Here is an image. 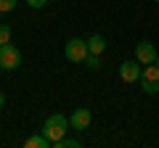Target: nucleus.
<instances>
[{
  "instance_id": "1",
  "label": "nucleus",
  "mask_w": 159,
  "mask_h": 148,
  "mask_svg": "<svg viewBox=\"0 0 159 148\" xmlns=\"http://www.w3.org/2000/svg\"><path fill=\"white\" fill-rule=\"evenodd\" d=\"M66 130H72V127H69V119L64 114H51L45 119V124H43V135H45L51 143L61 140V137L66 135Z\"/></svg>"
},
{
  "instance_id": "2",
  "label": "nucleus",
  "mask_w": 159,
  "mask_h": 148,
  "mask_svg": "<svg viewBox=\"0 0 159 148\" xmlns=\"http://www.w3.org/2000/svg\"><path fill=\"white\" fill-rule=\"evenodd\" d=\"M141 87L146 95H157L159 93V66L157 63H146V66L141 69Z\"/></svg>"
},
{
  "instance_id": "3",
  "label": "nucleus",
  "mask_w": 159,
  "mask_h": 148,
  "mask_svg": "<svg viewBox=\"0 0 159 148\" xmlns=\"http://www.w3.org/2000/svg\"><path fill=\"white\" fill-rule=\"evenodd\" d=\"M21 66V53H19L16 45L6 42V45H0V69L3 72H16Z\"/></svg>"
},
{
  "instance_id": "4",
  "label": "nucleus",
  "mask_w": 159,
  "mask_h": 148,
  "mask_svg": "<svg viewBox=\"0 0 159 148\" xmlns=\"http://www.w3.org/2000/svg\"><path fill=\"white\" fill-rule=\"evenodd\" d=\"M64 56H66V61H72V63H82L88 58V40H80V37L66 40V45H64Z\"/></svg>"
},
{
  "instance_id": "5",
  "label": "nucleus",
  "mask_w": 159,
  "mask_h": 148,
  "mask_svg": "<svg viewBox=\"0 0 159 148\" xmlns=\"http://www.w3.org/2000/svg\"><path fill=\"white\" fill-rule=\"evenodd\" d=\"M141 63L133 58V61H122V66H119V80L122 82H127V85H133V82H138L141 80Z\"/></svg>"
},
{
  "instance_id": "6",
  "label": "nucleus",
  "mask_w": 159,
  "mask_h": 148,
  "mask_svg": "<svg viewBox=\"0 0 159 148\" xmlns=\"http://www.w3.org/2000/svg\"><path fill=\"white\" fill-rule=\"evenodd\" d=\"M135 61L141 63V66L157 61V48H154V42H148V40H141V42H138V45H135Z\"/></svg>"
},
{
  "instance_id": "7",
  "label": "nucleus",
  "mask_w": 159,
  "mask_h": 148,
  "mask_svg": "<svg viewBox=\"0 0 159 148\" xmlns=\"http://www.w3.org/2000/svg\"><path fill=\"white\" fill-rule=\"evenodd\" d=\"M90 122H93L90 108H74L72 116H69V127H72V130H88Z\"/></svg>"
},
{
  "instance_id": "8",
  "label": "nucleus",
  "mask_w": 159,
  "mask_h": 148,
  "mask_svg": "<svg viewBox=\"0 0 159 148\" xmlns=\"http://www.w3.org/2000/svg\"><path fill=\"white\" fill-rule=\"evenodd\" d=\"M103 50H106V37H103V34H90V37H88V53L101 56Z\"/></svg>"
},
{
  "instance_id": "9",
  "label": "nucleus",
  "mask_w": 159,
  "mask_h": 148,
  "mask_svg": "<svg viewBox=\"0 0 159 148\" xmlns=\"http://www.w3.org/2000/svg\"><path fill=\"white\" fill-rule=\"evenodd\" d=\"M24 146H27V148H53V143L48 140V137L43 135V132H40V135L27 137V140H24Z\"/></svg>"
},
{
  "instance_id": "10",
  "label": "nucleus",
  "mask_w": 159,
  "mask_h": 148,
  "mask_svg": "<svg viewBox=\"0 0 159 148\" xmlns=\"http://www.w3.org/2000/svg\"><path fill=\"white\" fill-rule=\"evenodd\" d=\"M77 146H80V140H74V137H66V135H64L61 140L53 143V148H77Z\"/></svg>"
},
{
  "instance_id": "11",
  "label": "nucleus",
  "mask_w": 159,
  "mask_h": 148,
  "mask_svg": "<svg viewBox=\"0 0 159 148\" xmlns=\"http://www.w3.org/2000/svg\"><path fill=\"white\" fill-rule=\"evenodd\" d=\"M82 63H85V66L90 69V72H96V69L101 66V56H96V53H88V58H85Z\"/></svg>"
},
{
  "instance_id": "12",
  "label": "nucleus",
  "mask_w": 159,
  "mask_h": 148,
  "mask_svg": "<svg viewBox=\"0 0 159 148\" xmlns=\"http://www.w3.org/2000/svg\"><path fill=\"white\" fill-rule=\"evenodd\" d=\"M6 42H11V27L0 24V45H6Z\"/></svg>"
},
{
  "instance_id": "13",
  "label": "nucleus",
  "mask_w": 159,
  "mask_h": 148,
  "mask_svg": "<svg viewBox=\"0 0 159 148\" xmlns=\"http://www.w3.org/2000/svg\"><path fill=\"white\" fill-rule=\"evenodd\" d=\"M19 0H0V13H11Z\"/></svg>"
},
{
  "instance_id": "14",
  "label": "nucleus",
  "mask_w": 159,
  "mask_h": 148,
  "mask_svg": "<svg viewBox=\"0 0 159 148\" xmlns=\"http://www.w3.org/2000/svg\"><path fill=\"white\" fill-rule=\"evenodd\" d=\"M27 6H32V8H45L48 0H27Z\"/></svg>"
},
{
  "instance_id": "15",
  "label": "nucleus",
  "mask_w": 159,
  "mask_h": 148,
  "mask_svg": "<svg viewBox=\"0 0 159 148\" xmlns=\"http://www.w3.org/2000/svg\"><path fill=\"white\" fill-rule=\"evenodd\" d=\"M3 103H6V95H3V93H0V108H3Z\"/></svg>"
},
{
  "instance_id": "16",
  "label": "nucleus",
  "mask_w": 159,
  "mask_h": 148,
  "mask_svg": "<svg viewBox=\"0 0 159 148\" xmlns=\"http://www.w3.org/2000/svg\"><path fill=\"white\" fill-rule=\"evenodd\" d=\"M154 63H157V66H159V53H157V61H154Z\"/></svg>"
},
{
  "instance_id": "17",
  "label": "nucleus",
  "mask_w": 159,
  "mask_h": 148,
  "mask_svg": "<svg viewBox=\"0 0 159 148\" xmlns=\"http://www.w3.org/2000/svg\"><path fill=\"white\" fill-rule=\"evenodd\" d=\"M0 74H3V69H0Z\"/></svg>"
},
{
  "instance_id": "18",
  "label": "nucleus",
  "mask_w": 159,
  "mask_h": 148,
  "mask_svg": "<svg viewBox=\"0 0 159 148\" xmlns=\"http://www.w3.org/2000/svg\"><path fill=\"white\" fill-rule=\"evenodd\" d=\"M0 16H3V13H0Z\"/></svg>"
},
{
  "instance_id": "19",
  "label": "nucleus",
  "mask_w": 159,
  "mask_h": 148,
  "mask_svg": "<svg viewBox=\"0 0 159 148\" xmlns=\"http://www.w3.org/2000/svg\"><path fill=\"white\" fill-rule=\"evenodd\" d=\"M157 3H159V0H157Z\"/></svg>"
}]
</instances>
